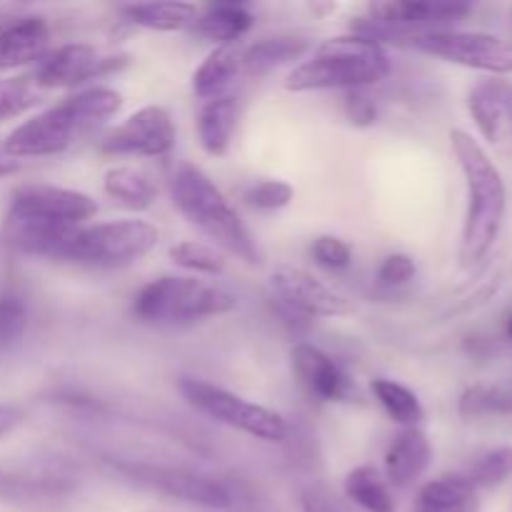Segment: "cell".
I'll use <instances>...</instances> for the list:
<instances>
[{
  "label": "cell",
  "mask_w": 512,
  "mask_h": 512,
  "mask_svg": "<svg viewBox=\"0 0 512 512\" xmlns=\"http://www.w3.org/2000/svg\"><path fill=\"white\" fill-rule=\"evenodd\" d=\"M255 25V15L245 3H213L198 13L195 33L215 45H233Z\"/></svg>",
  "instance_id": "603a6c76"
},
{
  "label": "cell",
  "mask_w": 512,
  "mask_h": 512,
  "mask_svg": "<svg viewBox=\"0 0 512 512\" xmlns=\"http://www.w3.org/2000/svg\"><path fill=\"white\" fill-rule=\"evenodd\" d=\"M103 190L108 198L128 210H148L158 198L153 178L133 165H113L103 175Z\"/></svg>",
  "instance_id": "484cf974"
},
{
  "label": "cell",
  "mask_w": 512,
  "mask_h": 512,
  "mask_svg": "<svg viewBox=\"0 0 512 512\" xmlns=\"http://www.w3.org/2000/svg\"><path fill=\"white\" fill-rule=\"evenodd\" d=\"M415 512H480V490L463 473H448L418 490Z\"/></svg>",
  "instance_id": "7402d4cb"
},
{
  "label": "cell",
  "mask_w": 512,
  "mask_h": 512,
  "mask_svg": "<svg viewBox=\"0 0 512 512\" xmlns=\"http://www.w3.org/2000/svg\"><path fill=\"white\" fill-rule=\"evenodd\" d=\"M295 190L293 185L285 183V180H273L265 178L258 180V183L250 185L245 190V200H248L250 208L263 210V213H273V210H283L293 203Z\"/></svg>",
  "instance_id": "e575fe53"
},
{
  "label": "cell",
  "mask_w": 512,
  "mask_h": 512,
  "mask_svg": "<svg viewBox=\"0 0 512 512\" xmlns=\"http://www.w3.org/2000/svg\"><path fill=\"white\" fill-rule=\"evenodd\" d=\"M175 148L173 118L160 105H145L103 135L98 150L105 155L163 158Z\"/></svg>",
  "instance_id": "8fae6325"
},
{
  "label": "cell",
  "mask_w": 512,
  "mask_h": 512,
  "mask_svg": "<svg viewBox=\"0 0 512 512\" xmlns=\"http://www.w3.org/2000/svg\"><path fill=\"white\" fill-rule=\"evenodd\" d=\"M50 23L43 15L0 20V70L38 65L50 53Z\"/></svg>",
  "instance_id": "d6986e66"
},
{
  "label": "cell",
  "mask_w": 512,
  "mask_h": 512,
  "mask_svg": "<svg viewBox=\"0 0 512 512\" xmlns=\"http://www.w3.org/2000/svg\"><path fill=\"white\" fill-rule=\"evenodd\" d=\"M40 100H43V90L35 85L30 75L0 78V123L28 113Z\"/></svg>",
  "instance_id": "1f68e13d"
},
{
  "label": "cell",
  "mask_w": 512,
  "mask_h": 512,
  "mask_svg": "<svg viewBox=\"0 0 512 512\" xmlns=\"http://www.w3.org/2000/svg\"><path fill=\"white\" fill-rule=\"evenodd\" d=\"M78 228L80 225H60L8 208L3 220V238L20 255L60 260Z\"/></svg>",
  "instance_id": "e0dca14e"
},
{
  "label": "cell",
  "mask_w": 512,
  "mask_h": 512,
  "mask_svg": "<svg viewBox=\"0 0 512 512\" xmlns=\"http://www.w3.org/2000/svg\"><path fill=\"white\" fill-rule=\"evenodd\" d=\"M363 23L355 25V33L365 38H413L433 30H450L473 13L468 3H415V0H388L370 3Z\"/></svg>",
  "instance_id": "52a82bcc"
},
{
  "label": "cell",
  "mask_w": 512,
  "mask_h": 512,
  "mask_svg": "<svg viewBox=\"0 0 512 512\" xmlns=\"http://www.w3.org/2000/svg\"><path fill=\"white\" fill-rule=\"evenodd\" d=\"M308 45V38L300 35H275V38L255 40L253 45H243V73L268 75L270 70L303 58Z\"/></svg>",
  "instance_id": "d4e9b609"
},
{
  "label": "cell",
  "mask_w": 512,
  "mask_h": 512,
  "mask_svg": "<svg viewBox=\"0 0 512 512\" xmlns=\"http://www.w3.org/2000/svg\"><path fill=\"white\" fill-rule=\"evenodd\" d=\"M178 390L198 413L208 415L225 428H233L263 443H283L288 438V423L283 415L243 395L230 393L203 378H180Z\"/></svg>",
  "instance_id": "8992f818"
},
{
  "label": "cell",
  "mask_w": 512,
  "mask_h": 512,
  "mask_svg": "<svg viewBox=\"0 0 512 512\" xmlns=\"http://www.w3.org/2000/svg\"><path fill=\"white\" fill-rule=\"evenodd\" d=\"M240 75H243V45H218L195 68L190 85H193V93L208 103V100L225 98L228 88Z\"/></svg>",
  "instance_id": "44dd1931"
},
{
  "label": "cell",
  "mask_w": 512,
  "mask_h": 512,
  "mask_svg": "<svg viewBox=\"0 0 512 512\" xmlns=\"http://www.w3.org/2000/svg\"><path fill=\"white\" fill-rule=\"evenodd\" d=\"M235 125H238V100L233 95L208 100L198 113L200 148L213 158L225 155L233 143Z\"/></svg>",
  "instance_id": "cb8c5ba5"
},
{
  "label": "cell",
  "mask_w": 512,
  "mask_h": 512,
  "mask_svg": "<svg viewBox=\"0 0 512 512\" xmlns=\"http://www.w3.org/2000/svg\"><path fill=\"white\" fill-rule=\"evenodd\" d=\"M390 55L383 43L365 35H338L320 43L303 63L290 70V93L310 90H368L390 75Z\"/></svg>",
  "instance_id": "7a4b0ae2"
},
{
  "label": "cell",
  "mask_w": 512,
  "mask_h": 512,
  "mask_svg": "<svg viewBox=\"0 0 512 512\" xmlns=\"http://www.w3.org/2000/svg\"><path fill=\"white\" fill-rule=\"evenodd\" d=\"M460 415L465 420L485 415H512V383L473 385L460 398Z\"/></svg>",
  "instance_id": "4dcf8cb0"
},
{
  "label": "cell",
  "mask_w": 512,
  "mask_h": 512,
  "mask_svg": "<svg viewBox=\"0 0 512 512\" xmlns=\"http://www.w3.org/2000/svg\"><path fill=\"white\" fill-rule=\"evenodd\" d=\"M370 393L375 395L380 408L388 413V418L398 423L400 428H420V423L425 420V408L418 395L398 380L375 378L370 383Z\"/></svg>",
  "instance_id": "f546056e"
},
{
  "label": "cell",
  "mask_w": 512,
  "mask_h": 512,
  "mask_svg": "<svg viewBox=\"0 0 512 512\" xmlns=\"http://www.w3.org/2000/svg\"><path fill=\"white\" fill-rule=\"evenodd\" d=\"M415 275H418L415 260L405 253H393L380 263L378 283L385 288H403V285L413 283Z\"/></svg>",
  "instance_id": "74e56055"
},
{
  "label": "cell",
  "mask_w": 512,
  "mask_h": 512,
  "mask_svg": "<svg viewBox=\"0 0 512 512\" xmlns=\"http://www.w3.org/2000/svg\"><path fill=\"white\" fill-rule=\"evenodd\" d=\"M128 23L145 30H158V33H175V30L193 28L200 10L193 3H133L120 8Z\"/></svg>",
  "instance_id": "4316f807"
},
{
  "label": "cell",
  "mask_w": 512,
  "mask_h": 512,
  "mask_svg": "<svg viewBox=\"0 0 512 512\" xmlns=\"http://www.w3.org/2000/svg\"><path fill=\"white\" fill-rule=\"evenodd\" d=\"M455 160L468 185V213L460 235V265L473 268L493 250L508 210V188L483 145L465 130H450Z\"/></svg>",
  "instance_id": "6da1fadb"
},
{
  "label": "cell",
  "mask_w": 512,
  "mask_h": 512,
  "mask_svg": "<svg viewBox=\"0 0 512 512\" xmlns=\"http://www.w3.org/2000/svg\"><path fill=\"white\" fill-rule=\"evenodd\" d=\"M470 118L490 145L512 148V83L503 78H485L468 93Z\"/></svg>",
  "instance_id": "ac0fdd59"
},
{
  "label": "cell",
  "mask_w": 512,
  "mask_h": 512,
  "mask_svg": "<svg viewBox=\"0 0 512 512\" xmlns=\"http://www.w3.org/2000/svg\"><path fill=\"white\" fill-rule=\"evenodd\" d=\"M120 475L138 483L140 488L153 490V493L165 495V498L180 500L188 505H200L210 510H228L233 508V493L228 485L218 478L198 473L188 468H173V465L143 463V460H118L113 463Z\"/></svg>",
  "instance_id": "ba28073f"
},
{
  "label": "cell",
  "mask_w": 512,
  "mask_h": 512,
  "mask_svg": "<svg viewBox=\"0 0 512 512\" xmlns=\"http://www.w3.org/2000/svg\"><path fill=\"white\" fill-rule=\"evenodd\" d=\"M25 413L18 408V405L0 403V438L8 433H13L20 423H23Z\"/></svg>",
  "instance_id": "60d3db41"
},
{
  "label": "cell",
  "mask_w": 512,
  "mask_h": 512,
  "mask_svg": "<svg viewBox=\"0 0 512 512\" xmlns=\"http://www.w3.org/2000/svg\"><path fill=\"white\" fill-rule=\"evenodd\" d=\"M345 115L355 128H370L378 120V105L370 98L368 90H350L345 95Z\"/></svg>",
  "instance_id": "f35d334b"
},
{
  "label": "cell",
  "mask_w": 512,
  "mask_h": 512,
  "mask_svg": "<svg viewBox=\"0 0 512 512\" xmlns=\"http://www.w3.org/2000/svg\"><path fill=\"white\" fill-rule=\"evenodd\" d=\"M310 255L325 270H348L353 263V250L338 235H318L310 245Z\"/></svg>",
  "instance_id": "8d00e7d4"
},
{
  "label": "cell",
  "mask_w": 512,
  "mask_h": 512,
  "mask_svg": "<svg viewBox=\"0 0 512 512\" xmlns=\"http://www.w3.org/2000/svg\"><path fill=\"white\" fill-rule=\"evenodd\" d=\"M73 475L45 460L0 463V503H43L73 493Z\"/></svg>",
  "instance_id": "5bb4252c"
},
{
  "label": "cell",
  "mask_w": 512,
  "mask_h": 512,
  "mask_svg": "<svg viewBox=\"0 0 512 512\" xmlns=\"http://www.w3.org/2000/svg\"><path fill=\"white\" fill-rule=\"evenodd\" d=\"M170 198L190 225L213 240V248L218 245L225 253L235 255L248 265L263 260V253L250 230L245 228L230 200L203 168L193 163H180L170 175Z\"/></svg>",
  "instance_id": "3957f363"
},
{
  "label": "cell",
  "mask_w": 512,
  "mask_h": 512,
  "mask_svg": "<svg viewBox=\"0 0 512 512\" xmlns=\"http://www.w3.org/2000/svg\"><path fill=\"white\" fill-rule=\"evenodd\" d=\"M505 330H508V338L512 340V313H510V318H508V325H505Z\"/></svg>",
  "instance_id": "7bdbcfd3"
},
{
  "label": "cell",
  "mask_w": 512,
  "mask_h": 512,
  "mask_svg": "<svg viewBox=\"0 0 512 512\" xmlns=\"http://www.w3.org/2000/svg\"><path fill=\"white\" fill-rule=\"evenodd\" d=\"M158 243L160 230L148 220H108V223L80 225L60 260L88 265V268L115 270L143 260L158 248Z\"/></svg>",
  "instance_id": "5b68a950"
},
{
  "label": "cell",
  "mask_w": 512,
  "mask_h": 512,
  "mask_svg": "<svg viewBox=\"0 0 512 512\" xmlns=\"http://www.w3.org/2000/svg\"><path fill=\"white\" fill-rule=\"evenodd\" d=\"M170 260H173L178 268L188 270V273H200V275H220L225 273V258L213 248V245H205L200 240H183V243H175L168 250Z\"/></svg>",
  "instance_id": "836d02e7"
},
{
  "label": "cell",
  "mask_w": 512,
  "mask_h": 512,
  "mask_svg": "<svg viewBox=\"0 0 512 512\" xmlns=\"http://www.w3.org/2000/svg\"><path fill=\"white\" fill-rule=\"evenodd\" d=\"M463 475L478 490L498 488V485L508 483L512 478V445H500V448L488 450Z\"/></svg>",
  "instance_id": "d6a6232c"
},
{
  "label": "cell",
  "mask_w": 512,
  "mask_h": 512,
  "mask_svg": "<svg viewBox=\"0 0 512 512\" xmlns=\"http://www.w3.org/2000/svg\"><path fill=\"white\" fill-rule=\"evenodd\" d=\"M10 208L60 225H83L98 213V203L88 193L50 183L20 185L10 198Z\"/></svg>",
  "instance_id": "2e32d148"
},
{
  "label": "cell",
  "mask_w": 512,
  "mask_h": 512,
  "mask_svg": "<svg viewBox=\"0 0 512 512\" xmlns=\"http://www.w3.org/2000/svg\"><path fill=\"white\" fill-rule=\"evenodd\" d=\"M510 18H512V10H510Z\"/></svg>",
  "instance_id": "ee69618b"
},
{
  "label": "cell",
  "mask_w": 512,
  "mask_h": 512,
  "mask_svg": "<svg viewBox=\"0 0 512 512\" xmlns=\"http://www.w3.org/2000/svg\"><path fill=\"white\" fill-rule=\"evenodd\" d=\"M345 498L363 512H395V498L388 480L373 465H358L345 475Z\"/></svg>",
  "instance_id": "83f0119b"
},
{
  "label": "cell",
  "mask_w": 512,
  "mask_h": 512,
  "mask_svg": "<svg viewBox=\"0 0 512 512\" xmlns=\"http://www.w3.org/2000/svg\"><path fill=\"white\" fill-rule=\"evenodd\" d=\"M28 328V305L18 295L0 298V350L10 348Z\"/></svg>",
  "instance_id": "d590c367"
},
{
  "label": "cell",
  "mask_w": 512,
  "mask_h": 512,
  "mask_svg": "<svg viewBox=\"0 0 512 512\" xmlns=\"http://www.w3.org/2000/svg\"><path fill=\"white\" fill-rule=\"evenodd\" d=\"M130 55H103L98 48L88 43H65L60 48L50 50L30 78L35 80L40 90H53V88H75L88 80L105 78L113 70L125 68Z\"/></svg>",
  "instance_id": "30bf717a"
},
{
  "label": "cell",
  "mask_w": 512,
  "mask_h": 512,
  "mask_svg": "<svg viewBox=\"0 0 512 512\" xmlns=\"http://www.w3.org/2000/svg\"><path fill=\"white\" fill-rule=\"evenodd\" d=\"M415 50L445 63L483 70L493 75L512 73V43L478 30H433L410 38Z\"/></svg>",
  "instance_id": "9c48e42d"
},
{
  "label": "cell",
  "mask_w": 512,
  "mask_h": 512,
  "mask_svg": "<svg viewBox=\"0 0 512 512\" xmlns=\"http://www.w3.org/2000/svg\"><path fill=\"white\" fill-rule=\"evenodd\" d=\"M20 170V160H15L13 155L5 153L3 143H0V180L8 178V175H15Z\"/></svg>",
  "instance_id": "b9f144b4"
},
{
  "label": "cell",
  "mask_w": 512,
  "mask_h": 512,
  "mask_svg": "<svg viewBox=\"0 0 512 512\" xmlns=\"http://www.w3.org/2000/svg\"><path fill=\"white\" fill-rule=\"evenodd\" d=\"M63 105L70 118H73V123L78 125L80 133H83L93 125L115 118L123 108V95L113 88H105V85H95V88H85L80 93L63 98Z\"/></svg>",
  "instance_id": "f1b7e54d"
},
{
  "label": "cell",
  "mask_w": 512,
  "mask_h": 512,
  "mask_svg": "<svg viewBox=\"0 0 512 512\" xmlns=\"http://www.w3.org/2000/svg\"><path fill=\"white\" fill-rule=\"evenodd\" d=\"M78 125L65 110L63 100L58 105H50L43 113L33 115L25 123H20L8 138L3 140L5 153L20 158H45V155H58L73 145L78 138Z\"/></svg>",
  "instance_id": "4fadbf2b"
},
{
  "label": "cell",
  "mask_w": 512,
  "mask_h": 512,
  "mask_svg": "<svg viewBox=\"0 0 512 512\" xmlns=\"http://www.w3.org/2000/svg\"><path fill=\"white\" fill-rule=\"evenodd\" d=\"M270 288L290 310L308 318H345L355 313V303L323 283L313 273L293 265H278L270 273Z\"/></svg>",
  "instance_id": "7c38bea8"
},
{
  "label": "cell",
  "mask_w": 512,
  "mask_h": 512,
  "mask_svg": "<svg viewBox=\"0 0 512 512\" xmlns=\"http://www.w3.org/2000/svg\"><path fill=\"white\" fill-rule=\"evenodd\" d=\"M303 512H343V510H340V505L335 503L333 495H330L328 490L313 485V488H308L303 493Z\"/></svg>",
  "instance_id": "ab89813d"
},
{
  "label": "cell",
  "mask_w": 512,
  "mask_h": 512,
  "mask_svg": "<svg viewBox=\"0 0 512 512\" xmlns=\"http://www.w3.org/2000/svg\"><path fill=\"white\" fill-rule=\"evenodd\" d=\"M290 365L300 388L318 403H350L358 395L350 375L325 350L310 343H295Z\"/></svg>",
  "instance_id": "9a60e30c"
},
{
  "label": "cell",
  "mask_w": 512,
  "mask_h": 512,
  "mask_svg": "<svg viewBox=\"0 0 512 512\" xmlns=\"http://www.w3.org/2000/svg\"><path fill=\"white\" fill-rule=\"evenodd\" d=\"M433 463V445L425 430L403 428L388 445L383 458V478L390 488H408Z\"/></svg>",
  "instance_id": "ffe728a7"
},
{
  "label": "cell",
  "mask_w": 512,
  "mask_h": 512,
  "mask_svg": "<svg viewBox=\"0 0 512 512\" xmlns=\"http://www.w3.org/2000/svg\"><path fill=\"white\" fill-rule=\"evenodd\" d=\"M235 308L238 298L220 285L205 283L193 275H160L138 290L130 313L143 325L185 328L228 315Z\"/></svg>",
  "instance_id": "277c9868"
}]
</instances>
